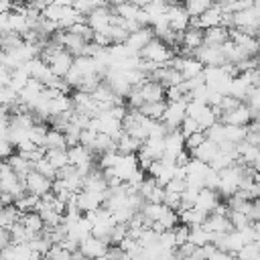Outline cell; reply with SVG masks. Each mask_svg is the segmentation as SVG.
Returning a JSON list of instances; mask_svg holds the SVG:
<instances>
[{
  "label": "cell",
  "instance_id": "1",
  "mask_svg": "<svg viewBox=\"0 0 260 260\" xmlns=\"http://www.w3.org/2000/svg\"><path fill=\"white\" fill-rule=\"evenodd\" d=\"M244 162H240V160H236L234 165H230V167H225V169H221V171H217V193H221V195H225V197H230L232 193H236L238 189H240V181H242V175H244Z\"/></svg>",
  "mask_w": 260,
  "mask_h": 260
},
{
  "label": "cell",
  "instance_id": "2",
  "mask_svg": "<svg viewBox=\"0 0 260 260\" xmlns=\"http://www.w3.org/2000/svg\"><path fill=\"white\" fill-rule=\"evenodd\" d=\"M138 55H140L144 61H150V63H154V65H162V63H167L175 53H173V49H171L165 41H160L158 37H152V39L138 51Z\"/></svg>",
  "mask_w": 260,
  "mask_h": 260
},
{
  "label": "cell",
  "instance_id": "3",
  "mask_svg": "<svg viewBox=\"0 0 260 260\" xmlns=\"http://www.w3.org/2000/svg\"><path fill=\"white\" fill-rule=\"evenodd\" d=\"M258 20H260L258 2L252 4V6H248V8H242V10L232 12V26L234 28H242L248 35H254V37L258 32Z\"/></svg>",
  "mask_w": 260,
  "mask_h": 260
},
{
  "label": "cell",
  "instance_id": "4",
  "mask_svg": "<svg viewBox=\"0 0 260 260\" xmlns=\"http://www.w3.org/2000/svg\"><path fill=\"white\" fill-rule=\"evenodd\" d=\"M67 156H69V165H73L81 175H85L93 169V152L87 146H83L81 142L67 146Z\"/></svg>",
  "mask_w": 260,
  "mask_h": 260
},
{
  "label": "cell",
  "instance_id": "5",
  "mask_svg": "<svg viewBox=\"0 0 260 260\" xmlns=\"http://www.w3.org/2000/svg\"><path fill=\"white\" fill-rule=\"evenodd\" d=\"M185 102H187V95H183L181 100L167 102V106L162 110V116H160V122L167 126V130L179 128L181 120L185 118Z\"/></svg>",
  "mask_w": 260,
  "mask_h": 260
},
{
  "label": "cell",
  "instance_id": "6",
  "mask_svg": "<svg viewBox=\"0 0 260 260\" xmlns=\"http://www.w3.org/2000/svg\"><path fill=\"white\" fill-rule=\"evenodd\" d=\"M85 22L93 32H106L108 26L114 22V12L108 6H98L85 14Z\"/></svg>",
  "mask_w": 260,
  "mask_h": 260
},
{
  "label": "cell",
  "instance_id": "7",
  "mask_svg": "<svg viewBox=\"0 0 260 260\" xmlns=\"http://www.w3.org/2000/svg\"><path fill=\"white\" fill-rule=\"evenodd\" d=\"M108 248H110L108 240L98 238V236H93V234H89L87 238H83V240L79 242V252H81L85 258H104L106 252H108Z\"/></svg>",
  "mask_w": 260,
  "mask_h": 260
},
{
  "label": "cell",
  "instance_id": "8",
  "mask_svg": "<svg viewBox=\"0 0 260 260\" xmlns=\"http://www.w3.org/2000/svg\"><path fill=\"white\" fill-rule=\"evenodd\" d=\"M45 63L49 65V69H51L57 77H63V75L69 71L71 63H73V55H71L65 47H61V49H57L53 55H49V57L45 59Z\"/></svg>",
  "mask_w": 260,
  "mask_h": 260
},
{
  "label": "cell",
  "instance_id": "9",
  "mask_svg": "<svg viewBox=\"0 0 260 260\" xmlns=\"http://www.w3.org/2000/svg\"><path fill=\"white\" fill-rule=\"evenodd\" d=\"M138 160H136V154H120L118 162L112 167L114 175L122 181V183H128L136 173H138Z\"/></svg>",
  "mask_w": 260,
  "mask_h": 260
},
{
  "label": "cell",
  "instance_id": "10",
  "mask_svg": "<svg viewBox=\"0 0 260 260\" xmlns=\"http://www.w3.org/2000/svg\"><path fill=\"white\" fill-rule=\"evenodd\" d=\"M193 57L199 59L203 65H221V63H225V57H223L219 45H207V43H201V45L193 51Z\"/></svg>",
  "mask_w": 260,
  "mask_h": 260
},
{
  "label": "cell",
  "instance_id": "11",
  "mask_svg": "<svg viewBox=\"0 0 260 260\" xmlns=\"http://www.w3.org/2000/svg\"><path fill=\"white\" fill-rule=\"evenodd\" d=\"M51 183H53V179L41 175V173L35 171V169H30V171L24 175V187H26V191H30V193H35V195H39V197L45 195L47 191H51Z\"/></svg>",
  "mask_w": 260,
  "mask_h": 260
},
{
  "label": "cell",
  "instance_id": "12",
  "mask_svg": "<svg viewBox=\"0 0 260 260\" xmlns=\"http://www.w3.org/2000/svg\"><path fill=\"white\" fill-rule=\"evenodd\" d=\"M230 39H232L248 57H256V53H258V41H256L254 35H248L246 30L232 26V28H230Z\"/></svg>",
  "mask_w": 260,
  "mask_h": 260
},
{
  "label": "cell",
  "instance_id": "13",
  "mask_svg": "<svg viewBox=\"0 0 260 260\" xmlns=\"http://www.w3.org/2000/svg\"><path fill=\"white\" fill-rule=\"evenodd\" d=\"M252 120V114H250V108L246 104H238L236 108L228 110V112H221L219 114V122L223 124H236V126H246L248 122Z\"/></svg>",
  "mask_w": 260,
  "mask_h": 260
},
{
  "label": "cell",
  "instance_id": "14",
  "mask_svg": "<svg viewBox=\"0 0 260 260\" xmlns=\"http://www.w3.org/2000/svg\"><path fill=\"white\" fill-rule=\"evenodd\" d=\"M167 22L173 30L177 32H183L187 26H189V14L183 6H179L177 2L175 4H169L167 6Z\"/></svg>",
  "mask_w": 260,
  "mask_h": 260
},
{
  "label": "cell",
  "instance_id": "15",
  "mask_svg": "<svg viewBox=\"0 0 260 260\" xmlns=\"http://www.w3.org/2000/svg\"><path fill=\"white\" fill-rule=\"evenodd\" d=\"M201 225H203L207 232H211L213 236H219V234H225V232L232 230V223H230L228 215H223V213H213V211L205 215V219L201 221Z\"/></svg>",
  "mask_w": 260,
  "mask_h": 260
},
{
  "label": "cell",
  "instance_id": "16",
  "mask_svg": "<svg viewBox=\"0 0 260 260\" xmlns=\"http://www.w3.org/2000/svg\"><path fill=\"white\" fill-rule=\"evenodd\" d=\"M236 152H238V160L240 162L258 169V162H260V150H258V146L248 144L246 140H240V142H236Z\"/></svg>",
  "mask_w": 260,
  "mask_h": 260
},
{
  "label": "cell",
  "instance_id": "17",
  "mask_svg": "<svg viewBox=\"0 0 260 260\" xmlns=\"http://www.w3.org/2000/svg\"><path fill=\"white\" fill-rule=\"evenodd\" d=\"M152 37H154V32H152V28L146 24V26H138L136 30L128 32V37H126V41H124V43H126L132 51H136V53H138V51H140V49H142V47H144Z\"/></svg>",
  "mask_w": 260,
  "mask_h": 260
},
{
  "label": "cell",
  "instance_id": "18",
  "mask_svg": "<svg viewBox=\"0 0 260 260\" xmlns=\"http://www.w3.org/2000/svg\"><path fill=\"white\" fill-rule=\"evenodd\" d=\"M219 203V199H217V191L215 189H207V187H201L199 191H197V195H195V207L197 209H201L203 213H211L213 211V207Z\"/></svg>",
  "mask_w": 260,
  "mask_h": 260
},
{
  "label": "cell",
  "instance_id": "19",
  "mask_svg": "<svg viewBox=\"0 0 260 260\" xmlns=\"http://www.w3.org/2000/svg\"><path fill=\"white\" fill-rule=\"evenodd\" d=\"M140 89V95H142V104L144 102H158V100H165V87L154 81V79H146L142 85H138Z\"/></svg>",
  "mask_w": 260,
  "mask_h": 260
},
{
  "label": "cell",
  "instance_id": "20",
  "mask_svg": "<svg viewBox=\"0 0 260 260\" xmlns=\"http://www.w3.org/2000/svg\"><path fill=\"white\" fill-rule=\"evenodd\" d=\"M201 43H203V28H199V26H187L181 32V47L183 49H187V51L193 53Z\"/></svg>",
  "mask_w": 260,
  "mask_h": 260
},
{
  "label": "cell",
  "instance_id": "21",
  "mask_svg": "<svg viewBox=\"0 0 260 260\" xmlns=\"http://www.w3.org/2000/svg\"><path fill=\"white\" fill-rule=\"evenodd\" d=\"M43 87H45V85H43L39 79L28 77V79H26V83L22 85V89L18 91V100H20L22 104H26V106H28V104H32V102H35V100L41 95Z\"/></svg>",
  "mask_w": 260,
  "mask_h": 260
},
{
  "label": "cell",
  "instance_id": "22",
  "mask_svg": "<svg viewBox=\"0 0 260 260\" xmlns=\"http://www.w3.org/2000/svg\"><path fill=\"white\" fill-rule=\"evenodd\" d=\"M189 154L195 156V158H199V160H203V162H209L217 154V142H213L209 138H203L193 150H189Z\"/></svg>",
  "mask_w": 260,
  "mask_h": 260
},
{
  "label": "cell",
  "instance_id": "23",
  "mask_svg": "<svg viewBox=\"0 0 260 260\" xmlns=\"http://www.w3.org/2000/svg\"><path fill=\"white\" fill-rule=\"evenodd\" d=\"M138 146H140V140L134 138V136H130L126 130H122L118 134V138H116V150L120 154H136Z\"/></svg>",
  "mask_w": 260,
  "mask_h": 260
},
{
  "label": "cell",
  "instance_id": "24",
  "mask_svg": "<svg viewBox=\"0 0 260 260\" xmlns=\"http://www.w3.org/2000/svg\"><path fill=\"white\" fill-rule=\"evenodd\" d=\"M228 37H230V28L223 24L203 28V43H207V45H221Z\"/></svg>",
  "mask_w": 260,
  "mask_h": 260
},
{
  "label": "cell",
  "instance_id": "25",
  "mask_svg": "<svg viewBox=\"0 0 260 260\" xmlns=\"http://www.w3.org/2000/svg\"><path fill=\"white\" fill-rule=\"evenodd\" d=\"M187 242H191L193 246H203V244L213 242V234L207 232L201 223H195V225H189V238H187Z\"/></svg>",
  "mask_w": 260,
  "mask_h": 260
},
{
  "label": "cell",
  "instance_id": "26",
  "mask_svg": "<svg viewBox=\"0 0 260 260\" xmlns=\"http://www.w3.org/2000/svg\"><path fill=\"white\" fill-rule=\"evenodd\" d=\"M177 215H179V221L181 223L195 225V223H201L207 213H203L201 209H197L195 205H191V207H185V209H177Z\"/></svg>",
  "mask_w": 260,
  "mask_h": 260
},
{
  "label": "cell",
  "instance_id": "27",
  "mask_svg": "<svg viewBox=\"0 0 260 260\" xmlns=\"http://www.w3.org/2000/svg\"><path fill=\"white\" fill-rule=\"evenodd\" d=\"M18 221H20V223L24 225V230L30 232V234H39V232H43V228H45V223H43V219H41V215H39L37 211H24V213H20Z\"/></svg>",
  "mask_w": 260,
  "mask_h": 260
},
{
  "label": "cell",
  "instance_id": "28",
  "mask_svg": "<svg viewBox=\"0 0 260 260\" xmlns=\"http://www.w3.org/2000/svg\"><path fill=\"white\" fill-rule=\"evenodd\" d=\"M4 160H6V162H8V167H10L16 175H20V177H24V175L32 169V162H30V160H26L20 152H16V154H12V152H10Z\"/></svg>",
  "mask_w": 260,
  "mask_h": 260
},
{
  "label": "cell",
  "instance_id": "29",
  "mask_svg": "<svg viewBox=\"0 0 260 260\" xmlns=\"http://www.w3.org/2000/svg\"><path fill=\"white\" fill-rule=\"evenodd\" d=\"M116 16H120L122 20H136V16H138V12H140V6H136V4H132V2H128V0H124V2H120V4H114V10H112ZM138 22V20H136Z\"/></svg>",
  "mask_w": 260,
  "mask_h": 260
},
{
  "label": "cell",
  "instance_id": "30",
  "mask_svg": "<svg viewBox=\"0 0 260 260\" xmlns=\"http://www.w3.org/2000/svg\"><path fill=\"white\" fill-rule=\"evenodd\" d=\"M73 108V104H71V98L67 95V93H57L55 98H49V114L53 116V114H63V112H67V110H71Z\"/></svg>",
  "mask_w": 260,
  "mask_h": 260
},
{
  "label": "cell",
  "instance_id": "31",
  "mask_svg": "<svg viewBox=\"0 0 260 260\" xmlns=\"http://www.w3.org/2000/svg\"><path fill=\"white\" fill-rule=\"evenodd\" d=\"M45 156L49 158V162H51V165H53L57 171L69 165L67 148H45Z\"/></svg>",
  "mask_w": 260,
  "mask_h": 260
},
{
  "label": "cell",
  "instance_id": "32",
  "mask_svg": "<svg viewBox=\"0 0 260 260\" xmlns=\"http://www.w3.org/2000/svg\"><path fill=\"white\" fill-rule=\"evenodd\" d=\"M83 45H85V39L83 37H79V35H75V32H65L63 35V47L75 57V55H81V49H83Z\"/></svg>",
  "mask_w": 260,
  "mask_h": 260
},
{
  "label": "cell",
  "instance_id": "33",
  "mask_svg": "<svg viewBox=\"0 0 260 260\" xmlns=\"http://www.w3.org/2000/svg\"><path fill=\"white\" fill-rule=\"evenodd\" d=\"M43 146H45V148H67L63 130L47 128V134H45V142H43Z\"/></svg>",
  "mask_w": 260,
  "mask_h": 260
},
{
  "label": "cell",
  "instance_id": "34",
  "mask_svg": "<svg viewBox=\"0 0 260 260\" xmlns=\"http://www.w3.org/2000/svg\"><path fill=\"white\" fill-rule=\"evenodd\" d=\"M234 256L240 260H260V240L246 242Z\"/></svg>",
  "mask_w": 260,
  "mask_h": 260
},
{
  "label": "cell",
  "instance_id": "35",
  "mask_svg": "<svg viewBox=\"0 0 260 260\" xmlns=\"http://www.w3.org/2000/svg\"><path fill=\"white\" fill-rule=\"evenodd\" d=\"M165 106H167V102H165V100H158V102H144V104L138 108V112H140L142 116H146V118L160 120Z\"/></svg>",
  "mask_w": 260,
  "mask_h": 260
},
{
  "label": "cell",
  "instance_id": "36",
  "mask_svg": "<svg viewBox=\"0 0 260 260\" xmlns=\"http://www.w3.org/2000/svg\"><path fill=\"white\" fill-rule=\"evenodd\" d=\"M215 120H217V116H215V112H213V108H211L209 104H205V106L201 108V112L195 116V122H197L199 130H205V128L211 126Z\"/></svg>",
  "mask_w": 260,
  "mask_h": 260
},
{
  "label": "cell",
  "instance_id": "37",
  "mask_svg": "<svg viewBox=\"0 0 260 260\" xmlns=\"http://www.w3.org/2000/svg\"><path fill=\"white\" fill-rule=\"evenodd\" d=\"M246 136V126H236V124H223V140L230 142H240Z\"/></svg>",
  "mask_w": 260,
  "mask_h": 260
},
{
  "label": "cell",
  "instance_id": "38",
  "mask_svg": "<svg viewBox=\"0 0 260 260\" xmlns=\"http://www.w3.org/2000/svg\"><path fill=\"white\" fill-rule=\"evenodd\" d=\"M185 2V10H187V14L189 16H199L205 8H209L211 6V2L213 0H183Z\"/></svg>",
  "mask_w": 260,
  "mask_h": 260
},
{
  "label": "cell",
  "instance_id": "39",
  "mask_svg": "<svg viewBox=\"0 0 260 260\" xmlns=\"http://www.w3.org/2000/svg\"><path fill=\"white\" fill-rule=\"evenodd\" d=\"M32 169H35V171H39L41 175L49 177V179H55V177H57V169L49 162V158H47V156H41L39 160H35V162H32Z\"/></svg>",
  "mask_w": 260,
  "mask_h": 260
},
{
  "label": "cell",
  "instance_id": "40",
  "mask_svg": "<svg viewBox=\"0 0 260 260\" xmlns=\"http://www.w3.org/2000/svg\"><path fill=\"white\" fill-rule=\"evenodd\" d=\"M118 158H120V152H118L116 148L100 152V169H108V167H114V165L118 162Z\"/></svg>",
  "mask_w": 260,
  "mask_h": 260
},
{
  "label": "cell",
  "instance_id": "41",
  "mask_svg": "<svg viewBox=\"0 0 260 260\" xmlns=\"http://www.w3.org/2000/svg\"><path fill=\"white\" fill-rule=\"evenodd\" d=\"M203 138H205L203 130H195V132L187 134V136H185V150H193V148H195Z\"/></svg>",
  "mask_w": 260,
  "mask_h": 260
},
{
  "label": "cell",
  "instance_id": "42",
  "mask_svg": "<svg viewBox=\"0 0 260 260\" xmlns=\"http://www.w3.org/2000/svg\"><path fill=\"white\" fill-rule=\"evenodd\" d=\"M162 197H165V189H162V185L154 183V185L148 189V193L144 195V201H162Z\"/></svg>",
  "mask_w": 260,
  "mask_h": 260
},
{
  "label": "cell",
  "instance_id": "43",
  "mask_svg": "<svg viewBox=\"0 0 260 260\" xmlns=\"http://www.w3.org/2000/svg\"><path fill=\"white\" fill-rule=\"evenodd\" d=\"M165 191H175V193H181L183 189H185V179H179V177H173V179H169L165 185Z\"/></svg>",
  "mask_w": 260,
  "mask_h": 260
},
{
  "label": "cell",
  "instance_id": "44",
  "mask_svg": "<svg viewBox=\"0 0 260 260\" xmlns=\"http://www.w3.org/2000/svg\"><path fill=\"white\" fill-rule=\"evenodd\" d=\"M91 41H93L95 45H100V47L112 45V41H110V37H108L106 32H93V35H91Z\"/></svg>",
  "mask_w": 260,
  "mask_h": 260
},
{
  "label": "cell",
  "instance_id": "45",
  "mask_svg": "<svg viewBox=\"0 0 260 260\" xmlns=\"http://www.w3.org/2000/svg\"><path fill=\"white\" fill-rule=\"evenodd\" d=\"M10 242V232L6 228H0V248H4Z\"/></svg>",
  "mask_w": 260,
  "mask_h": 260
},
{
  "label": "cell",
  "instance_id": "46",
  "mask_svg": "<svg viewBox=\"0 0 260 260\" xmlns=\"http://www.w3.org/2000/svg\"><path fill=\"white\" fill-rule=\"evenodd\" d=\"M128 2H132V4H136V6H140V8H142V6H144L148 0H128Z\"/></svg>",
  "mask_w": 260,
  "mask_h": 260
}]
</instances>
